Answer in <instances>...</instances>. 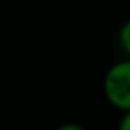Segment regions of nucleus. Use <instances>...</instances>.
I'll return each instance as SVG.
<instances>
[{
	"mask_svg": "<svg viewBox=\"0 0 130 130\" xmlns=\"http://www.w3.org/2000/svg\"><path fill=\"white\" fill-rule=\"evenodd\" d=\"M118 45L123 54L130 57V20L123 22L119 30H118Z\"/></svg>",
	"mask_w": 130,
	"mask_h": 130,
	"instance_id": "obj_2",
	"label": "nucleus"
},
{
	"mask_svg": "<svg viewBox=\"0 0 130 130\" xmlns=\"http://www.w3.org/2000/svg\"><path fill=\"white\" fill-rule=\"evenodd\" d=\"M103 96L119 112L130 109V57L109 66L103 75Z\"/></svg>",
	"mask_w": 130,
	"mask_h": 130,
	"instance_id": "obj_1",
	"label": "nucleus"
},
{
	"mask_svg": "<svg viewBox=\"0 0 130 130\" xmlns=\"http://www.w3.org/2000/svg\"><path fill=\"white\" fill-rule=\"evenodd\" d=\"M118 126H119V130H130V109L121 112L119 121H118Z\"/></svg>",
	"mask_w": 130,
	"mask_h": 130,
	"instance_id": "obj_3",
	"label": "nucleus"
},
{
	"mask_svg": "<svg viewBox=\"0 0 130 130\" xmlns=\"http://www.w3.org/2000/svg\"><path fill=\"white\" fill-rule=\"evenodd\" d=\"M57 130H84V126L77 123H66V125H61Z\"/></svg>",
	"mask_w": 130,
	"mask_h": 130,
	"instance_id": "obj_4",
	"label": "nucleus"
}]
</instances>
